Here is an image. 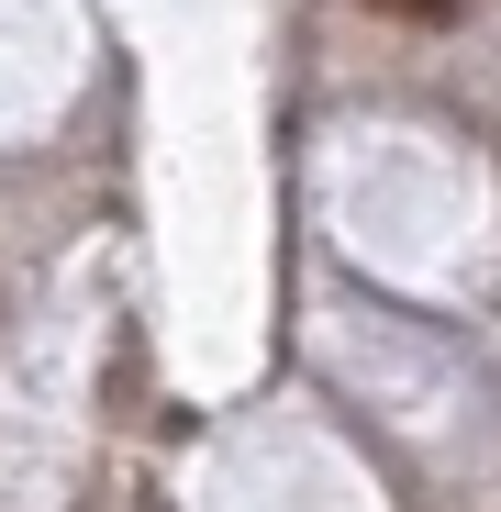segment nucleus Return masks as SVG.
<instances>
[{"mask_svg":"<svg viewBox=\"0 0 501 512\" xmlns=\"http://www.w3.org/2000/svg\"><path fill=\"white\" fill-rule=\"evenodd\" d=\"M368 12H390V23H457L468 0H368Z\"/></svg>","mask_w":501,"mask_h":512,"instance_id":"f257e3e1","label":"nucleus"}]
</instances>
